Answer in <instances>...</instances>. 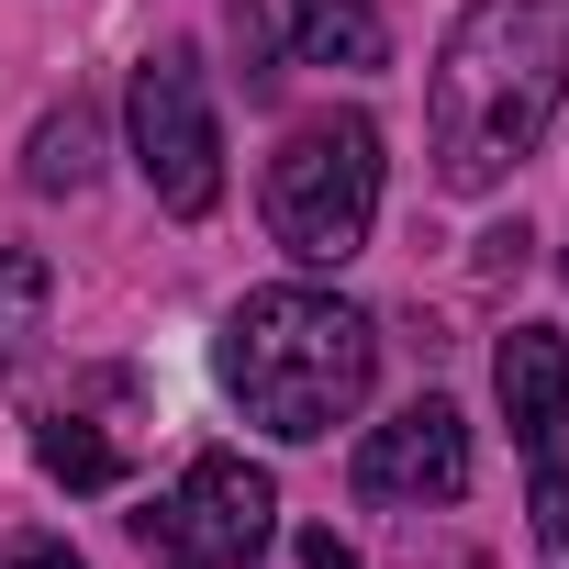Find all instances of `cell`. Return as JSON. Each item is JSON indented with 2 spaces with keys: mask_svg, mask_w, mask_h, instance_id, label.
Here are the masks:
<instances>
[{
  "mask_svg": "<svg viewBox=\"0 0 569 569\" xmlns=\"http://www.w3.org/2000/svg\"><path fill=\"white\" fill-rule=\"evenodd\" d=\"M569 101V0H469L425 79V157L436 190H502Z\"/></svg>",
  "mask_w": 569,
  "mask_h": 569,
  "instance_id": "cell-1",
  "label": "cell"
},
{
  "mask_svg": "<svg viewBox=\"0 0 569 569\" xmlns=\"http://www.w3.org/2000/svg\"><path fill=\"white\" fill-rule=\"evenodd\" d=\"M212 380L223 402L279 436V447H313L336 425H358L369 380H380V325L336 291H302V279H279V291H246L212 336Z\"/></svg>",
  "mask_w": 569,
  "mask_h": 569,
  "instance_id": "cell-2",
  "label": "cell"
},
{
  "mask_svg": "<svg viewBox=\"0 0 569 569\" xmlns=\"http://www.w3.org/2000/svg\"><path fill=\"white\" fill-rule=\"evenodd\" d=\"M268 234L302 268H347L380 223V123L369 112H313L291 123V146L268 157Z\"/></svg>",
  "mask_w": 569,
  "mask_h": 569,
  "instance_id": "cell-3",
  "label": "cell"
},
{
  "mask_svg": "<svg viewBox=\"0 0 569 569\" xmlns=\"http://www.w3.org/2000/svg\"><path fill=\"white\" fill-rule=\"evenodd\" d=\"M134 536H146L157 569H246L279 536V480L257 458H234V447H201L157 491V513H134Z\"/></svg>",
  "mask_w": 569,
  "mask_h": 569,
  "instance_id": "cell-4",
  "label": "cell"
},
{
  "mask_svg": "<svg viewBox=\"0 0 569 569\" xmlns=\"http://www.w3.org/2000/svg\"><path fill=\"white\" fill-rule=\"evenodd\" d=\"M123 123H134V168L157 190V212L201 223L223 201V123H212V90H201V57L190 46H157L123 90Z\"/></svg>",
  "mask_w": 569,
  "mask_h": 569,
  "instance_id": "cell-5",
  "label": "cell"
},
{
  "mask_svg": "<svg viewBox=\"0 0 569 569\" xmlns=\"http://www.w3.org/2000/svg\"><path fill=\"white\" fill-rule=\"evenodd\" d=\"M469 491V425L458 402H402L391 425L358 436V502H458Z\"/></svg>",
  "mask_w": 569,
  "mask_h": 569,
  "instance_id": "cell-6",
  "label": "cell"
},
{
  "mask_svg": "<svg viewBox=\"0 0 569 569\" xmlns=\"http://www.w3.org/2000/svg\"><path fill=\"white\" fill-rule=\"evenodd\" d=\"M491 391H502V425L525 447H558V413H569V336L558 325H513L502 358H491Z\"/></svg>",
  "mask_w": 569,
  "mask_h": 569,
  "instance_id": "cell-7",
  "label": "cell"
},
{
  "mask_svg": "<svg viewBox=\"0 0 569 569\" xmlns=\"http://www.w3.org/2000/svg\"><path fill=\"white\" fill-rule=\"evenodd\" d=\"M279 34H291L313 68H380L391 57L380 0H279Z\"/></svg>",
  "mask_w": 569,
  "mask_h": 569,
  "instance_id": "cell-8",
  "label": "cell"
},
{
  "mask_svg": "<svg viewBox=\"0 0 569 569\" xmlns=\"http://www.w3.org/2000/svg\"><path fill=\"white\" fill-rule=\"evenodd\" d=\"M90 179H101V112H90V101H57V112L23 134V190L68 201V190H90Z\"/></svg>",
  "mask_w": 569,
  "mask_h": 569,
  "instance_id": "cell-9",
  "label": "cell"
},
{
  "mask_svg": "<svg viewBox=\"0 0 569 569\" xmlns=\"http://www.w3.org/2000/svg\"><path fill=\"white\" fill-rule=\"evenodd\" d=\"M34 469H46V480H68V491H123V447H112L101 425H79V413L34 425Z\"/></svg>",
  "mask_w": 569,
  "mask_h": 569,
  "instance_id": "cell-10",
  "label": "cell"
},
{
  "mask_svg": "<svg viewBox=\"0 0 569 569\" xmlns=\"http://www.w3.org/2000/svg\"><path fill=\"white\" fill-rule=\"evenodd\" d=\"M46 257L34 246H0V369H23L34 358V336H46Z\"/></svg>",
  "mask_w": 569,
  "mask_h": 569,
  "instance_id": "cell-11",
  "label": "cell"
},
{
  "mask_svg": "<svg viewBox=\"0 0 569 569\" xmlns=\"http://www.w3.org/2000/svg\"><path fill=\"white\" fill-rule=\"evenodd\" d=\"M525 513H536V547H547V569H569V469H558V447H536Z\"/></svg>",
  "mask_w": 569,
  "mask_h": 569,
  "instance_id": "cell-12",
  "label": "cell"
},
{
  "mask_svg": "<svg viewBox=\"0 0 569 569\" xmlns=\"http://www.w3.org/2000/svg\"><path fill=\"white\" fill-rule=\"evenodd\" d=\"M234 57H246V90L279 79V0H234Z\"/></svg>",
  "mask_w": 569,
  "mask_h": 569,
  "instance_id": "cell-13",
  "label": "cell"
},
{
  "mask_svg": "<svg viewBox=\"0 0 569 569\" xmlns=\"http://www.w3.org/2000/svg\"><path fill=\"white\" fill-rule=\"evenodd\" d=\"M0 569H90V558H79L68 536H46V525H34V536H12V547H0Z\"/></svg>",
  "mask_w": 569,
  "mask_h": 569,
  "instance_id": "cell-14",
  "label": "cell"
},
{
  "mask_svg": "<svg viewBox=\"0 0 569 569\" xmlns=\"http://www.w3.org/2000/svg\"><path fill=\"white\" fill-rule=\"evenodd\" d=\"M525 246H536V234H525V223H502V234H480V268L502 279V268H525Z\"/></svg>",
  "mask_w": 569,
  "mask_h": 569,
  "instance_id": "cell-15",
  "label": "cell"
},
{
  "mask_svg": "<svg viewBox=\"0 0 569 569\" xmlns=\"http://www.w3.org/2000/svg\"><path fill=\"white\" fill-rule=\"evenodd\" d=\"M302 569H358V547H347L336 525H313V536H302Z\"/></svg>",
  "mask_w": 569,
  "mask_h": 569,
  "instance_id": "cell-16",
  "label": "cell"
}]
</instances>
